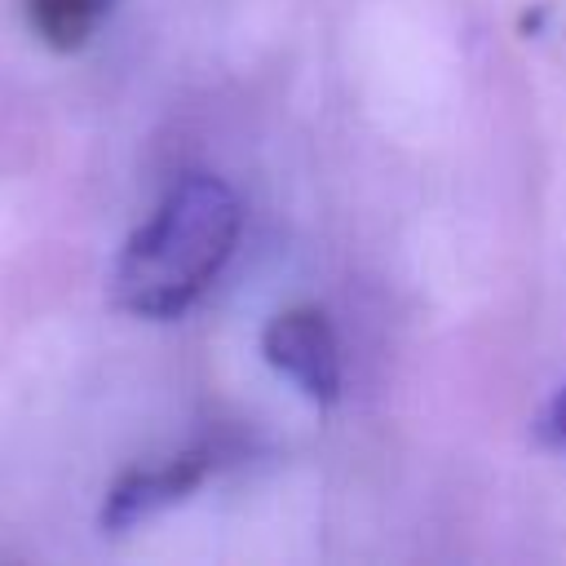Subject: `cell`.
<instances>
[{
    "instance_id": "obj_4",
    "label": "cell",
    "mask_w": 566,
    "mask_h": 566,
    "mask_svg": "<svg viewBox=\"0 0 566 566\" xmlns=\"http://www.w3.org/2000/svg\"><path fill=\"white\" fill-rule=\"evenodd\" d=\"M27 22L53 53H75L93 40L102 18L115 9V0H22Z\"/></svg>"
},
{
    "instance_id": "obj_5",
    "label": "cell",
    "mask_w": 566,
    "mask_h": 566,
    "mask_svg": "<svg viewBox=\"0 0 566 566\" xmlns=\"http://www.w3.org/2000/svg\"><path fill=\"white\" fill-rule=\"evenodd\" d=\"M539 433H544L553 447H562V451H566V389L548 402V411H544V420H539Z\"/></svg>"
},
{
    "instance_id": "obj_3",
    "label": "cell",
    "mask_w": 566,
    "mask_h": 566,
    "mask_svg": "<svg viewBox=\"0 0 566 566\" xmlns=\"http://www.w3.org/2000/svg\"><path fill=\"white\" fill-rule=\"evenodd\" d=\"M212 469H217V447L199 442V447H190V451H181L164 464L119 473V482L106 491V504H102V531L119 535V531H133L137 522L181 504Z\"/></svg>"
},
{
    "instance_id": "obj_1",
    "label": "cell",
    "mask_w": 566,
    "mask_h": 566,
    "mask_svg": "<svg viewBox=\"0 0 566 566\" xmlns=\"http://www.w3.org/2000/svg\"><path fill=\"white\" fill-rule=\"evenodd\" d=\"M239 195L212 172H186L111 265V301L137 318L186 314L234 256Z\"/></svg>"
},
{
    "instance_id": "obj_2",
    "label": "cell",
    "mask_w": 566,
    "mask_h": 566,
    "mask_svg": "<svg viewBox=\"0 0 566 566\" xmlns=\"http://www.w3.org/2000/svg\"><path fill=\"white\" fill-rule=\"evenodd\" d=\"M261 354L305 398H314V402L340 398V345H336L332 318L318 305L279 310L261 332Z\"/></svg>"
}]
</instances>
